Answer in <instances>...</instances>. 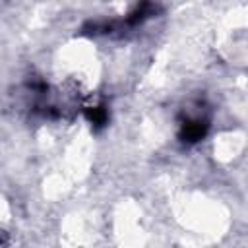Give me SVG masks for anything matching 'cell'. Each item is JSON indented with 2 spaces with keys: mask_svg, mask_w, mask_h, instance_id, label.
Segmentation results:
<instances>
[{
  "mask_svg": "<svg viewBox=\"0 0 248 248\" xmlns=\"http://www.w3.org/2000/svg\"><path fill=\"white\" fill-rule=\"evenodd\" d=\"M207 128H209V122H207L205 118H202V116L186 118V120L180 124L178 138H180L184 143H198L200 140L205 138Z\"/></svg>",
  "mask_w": 248,
  "mask_h": 248,
  "instance_id": "1",
  "label": "cell"
},
{
  "mask_svg": "<svg viewBox=\"0 0 248 248\" xmlns=\"http://www.w3.org/2000/svg\"><path fill=\"white\" fill-rule=\"evenodd\" d=\"M85 116H87V120L91 122V126H105L107 124V120H108V112H107V108L101 105V107H89L87 108V112H85Z\"/></svg>",
  "mask_w": 248,
  "mask_h": 248,
  "instance_id": "2",
  "label": "cell"
}]
</instances>
